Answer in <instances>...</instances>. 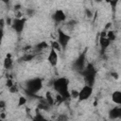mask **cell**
I'll list each match as a JSON object with an SVG mask.
<instances>
[{
  "label": "cell",
  "mask_w": 121,
  "mask_h": 121,
  "mask_svg": "<svg viewBox=\"0 0 121 121\" xmlns=\"http://www.w3.org/2000/svg\"><path fill=\"white\" fill-rule=\"evenodd\" d=\"M69 87V80L66 78H58L53 81V88L56 91L58 95L62 96L65 99L71 98L70 97V91L68 89Z\"/></svg>",
  "instance_id": "6da1fadb"
},
{
  "label": "cell",
  "mask_w": 121,
  "mask_h": 121,
  "mask_svg": "<svg viewBox=\"0 0 121 121\" xmlns=\"http://www.w3.org/2000/svg\"><path fill=\"white\" fill-rule=\"evenodd\" d=\"M84 78L86 84L90 86H94L95 81V77H96V69L93 63H88L84 66L82 70L78 72Z\"/></svg>",
  "instance_id": "7a4b0ae2"
},
{
  "label": "cell",
  "mask_w": 121,
  "mask_h": 121,
  "mask_svg": "<svg viewBox=\"0 0 121 121\" xmlns=\"http://www.w3.org/2000/svg\"><path fill=\"white\" fill-rule=\"evenodd\" d=\"M43 88V80L40 78H33L26 82V93L31 96H36V94Z\"/></svg>",
  "instance_id": "3957f363"
},
{
  "label": "cell",
  "mask_w": 121,
  "mask_h": 121,
  "mask_svg": "<svg viewBox=\"0 0 121 121\" xmlns=\"http://www.w3.org/2000/svg\"><path fill=\"white\" fill-rule=\"evenodd\" d=\"M70 40H71V36H70L69 34H67L64 30H62V29H60V28L58 29L57 41H58V43H60L61 49L64 50V49L66 48V46L68 45Z\"/></svg>",
  "instance_id": "277c9868"
},
{
  "label": "cell",
  "mask_w": 121,
  "mask_h": 121,
  "mask_svg": "<svg viewBox=\"0 0 121 121\" xmlns=\"http://www.w3.org/2000/svg\"><path fill=\"white\" fill-rule=\"evenodd\" d=\"M26 22V18H15L11 22V27H12V29L18 35H20L23 32L24 28H25Z\"/></svg>",
  "instance_id": "5b68a950"
},
{
  "label": "cell",
  "mask_w": 121,
  "mask_h": 121,
  "mask_svg": "<svg viewBox=\"0 0 121 121\" xmlns=\"http://www.w3.org/2000/svg\"><path fill=\"white\" fill-rule=\"evenodd\" d=\"M92 94H93V86L85 84L78 92V98L79 101H84V100H87L92 95Z\"/></svg>",
  "instance_id": "8992f818"
},
{
  "label": "cell",
  "mask_w": 121,
  "mask_h": 121,
  "mask_svg": "<svg viewBox=\"0 0 121 121\" xmlns=\"http://www.w3.org/2000/svg\"><path fill=\"white\" fill-rule=\"evenodd\" d=\"M85 60H86V52H82L80 55H78V57L74 60L73 62V68L79 72L80 70H82L84 68L85 64Z\"/></svg>",
  "instance_id": "52a82bcc"
},
{
  "label": "cell",
  "mask_w": 121,
  "mask_h": 121,
  "mask_svg": "<svg viewBox=\"0 0 121 121\" xmlns=\"http://www.w3.org/2000/svg\"><path fill=\"white\" fill-rule=\"evenodd\" d=\"M99 44H100V47H101V52L102 54L105 52V50L109 47V45L111 44V41L107 38L106 36V29L101 31L100 34H99Z\"/></svg>",
  "instance_id": "ba28073f"
},
{
  "label": "cell",
  "mask_w": 121,
  "mask_h": 121,
  "mask_svg": "<svg viewBox=\"0 0 121 121\" xmlns=\"http://www.w3.org/2000/svg\"><path fill=\"white\" fill-rule=\"evenodd\" d=\"M58 60H59V56H58V52L51 48L50 51H49V54L47 56V61L49 62V64L52 66V67H55L57 66L58 64Z\"/></svg>",
  "instance_id": "9c48e42d"
},
{
  "label": "cell",
  "mask_w": 121,
  "mask_h": 121,
  "mask_svg": "<svg viewBox=\"0 0 121 121\" xmlns=\"http://www.w3.org/2000/svg\"><path fill=\"white\" fill-rule=\"evenodd\" d=\"M52 19L54 20V22H56L57 24L62 23L66 20V14L64 13V11L62 9H57L53 15H52Z\"/></svg>",
  "instance_id": "30bf717a"
},
{
  "label": "cell",
  "mask_w": 121,
  "mask_h": 121,
  "mask_svg": "<svg viewBox=\"0 0 121 121\" xmlns=\"http://www.w3.org/2000/svg\"><path fill=\"white\" fill-rule=\"evenodd\" d=\"M109 117L111 119H118L121 117V107L116 106L110 110L109 112Z\"/></svg>",
  "instance_id": "8fae6325"
},
{
  "label": "cell",
  "mask_w": 121,
  "mask_h": 121,
  "mask_svg": "<svg viewBox=\"0 0 121 121\" xmlns=\"http://www.w3.org/2000/svg\"><path fill=\"white\" fill-rule=\"evenodd\" d=\"M3 65H4V68L5 69H10L13 65V60H12V57H11V54H7L5 59H4V61H3Z\"/></svg>",
  "instance_id": "7c38bea8"
},
{
  "label": "cell",
  "mask_w": 121,
  "mask_h": 121,
  "mask_svg": "<svg viewBox=\"0 0 121 121\" xmlns=\"http://www.w3.org/2000/svg\"><path fill=\"white\" fill-rule=\"evenodd\" d=\"M112 100L113 103L117 105H121V92L120 91H114L112 94Z\"/></svg>",
  "instance_id": "4fadbf2b"
},
{
  "label": "cell",
  "mask_w": 121,
  "mask_h": 121,
  "mask_svg": "<svg viewBox=\"0 0 121 121\" xmlns=\"http://www.w3.org/2000/svg\"><path fill=\"white\" fill-rule=\"evenodd\" d=\"M50 105L47 103V101L45 100V99H43V100H41V102L39 103V105H38V109H40V110H43V111H48L49 109H50Z\"/></svg>",
  "instance_id": "5bb4252c"
},
{
  "label": "cell",
  "mask_w": 121,
  "mask_h": 121,
  "mask_svg": "<svg viewBox=\"0 0 121 121\" xmlns=\"http://www.w3.org/2000/svg\"><path fill=\"white\" fill-rule=\"evenodd\" d=\"M47 46H48V44H47L46 42H41V43H39L38 44H36L35 50H36V51H43V49L47 48Z\"/></svg>",
  "instance_id": "9a60e30c"
},
{
  "label": "cell",
  "mask_w": 121,
  "mask_h": 121,
  "mask_svg": "<svg viewBox=\"0 0 121 121\" xmlns=\"http://www.w3.org/2000/svg\"><path fill=\"white\" fill-rule=\"evenodd\" d=\"M34 57H35L34 54H32V53H26V54H25L21 58V60L22 61H30V60H32L34 59Z\"/></svg>",
  "instance_id": "2e32d148"
},
{
  "label": "cell",
  "mask_w": 121,
  "mask_h": 121,
  "mask_svg": "<svg viewBox=\"0 0 121 121\" xmlns=\"http://www.w3.org/2000/svg\"><path fill=\"white\" fill-rule=\"evenodd\" d=\"M46 101H47V103L50 105V106H52L53 104H54V98H53V95H52V94L50 93V92H46L45 93V98H44Z\"/></svg>",
  "instance_id": "e0dca14e"
},
{
  "label": "cell",
  "mask_w": 121,
  "mask_h": 121,
  "mask_svg": "<svg viewBox=\"0 0 121 121\" xmlns=\"http://www.w3.org/2000/svg\"><path fill=\"white\" fill-rule=\"evenodd\" d=\"M106 36H107V38H108L111 42H112V41L115 40V33H114L112 30H108V31H106Z\"/></svg>",
  "instance_id": "ac0fdd59"
},
{
  "label": "cell",
  "mask_w": 121,
  "mask_h": 121,
  "mask_svg": "<svg viewBox=\"0 0 121 121\" xmlns=\"http://www.w3.org/2000/svg\"><path fill=\"white\" fill-rule=\"evenodd\" d=\"M50 44H51V48L55 49L56 51H60V50L61 49V47H60V43H58V41H52Z\"/></svg>",
  "instance_id": "d6986e66"
},
{
  "label": "cell",
  "mask_w": 121,
  "mask_h": 121,
  "mask_svg": "<svg viewBox=\"0 0 121 121\" xmlns=\"http://www.w3.org/2000/svg\"><path fill=\"white\" fill-rule=\"evenodd\" d=\"M26 103V96H23V95H21V96L19 97L18 106H19V107H20V106H24Z\"/></svg>",
  "instance_id": "ffe728a7"
},
{
  "label": "cell",
  "mask_w": 121,
  "mask_h": 121,
  "mask_svg": "<svg viewBox=\"0 0 121 121\" xmlns=\"http://www.w3.org/2000/svg\"><path fill=\"white\" fill-rule=\"evenodd\" d=\"M105 1L107 3H109L112 9H114L116 7V5L118 4V2H119V0H105Z\"/></svg>",
  "instance_id": "44dd1931"
},
{
  "label": "cell",
  "mask_w": 121,
  "mask_h": 121,
  "mask_svg": "<svg viewBox=\"0 0 121 121\" xmlns=\"http://www.w3.org/2000/svg\"><path fill=\"white\" fill-rule=\"evenodd\" d=\"M78 91L73 90V91L70 92V97L71 98H78Z\"/></svg>",
  "instance_id": "7402d4cb"
},
{
  "label": "cell",
  "mask_w": 121,
  "mask_h": 121,
  "mask_svg": "<svg viewBox=\"0 0 121 121\" xmlns=\"http://www.w3.org/2000/svg\"><path fill=\"white\" fill-rule=\"evenodd\" d=\"M34 120H44L45 118L41 114V113H38V112H37V113H36V115H35V117L33 118Z\"/></svg>",
  "instance_id": "603a6c76"
},
{
  "label": "cell",
  "mask_w": 121,
  "mask_h": 121,
  "mask_svg": "<svg viewBox=\"0 0 121 121\" xmlns=\"http://www.w3.org/2000/svg\"><path fill=\"white\" fill-rule=\"evenodd\" d=\"M9 90L10 93H17L18 92V88H17V86L15 84H13L10 88H9Z\"/></svg>",
  "instance_id": "cb8c5ba5"
},
{
  "label": "cell",
  "mask_w": 121,
  "mask_h": 121,
  "mask_svg": "<svg viewBox=\"0 0 121 121\" xmlns=\"http://www.w3.org/2000/svg\"><path fill=\"white\" fill-rule=\"evenodd\" d=\"M14 83L12 82V80L10 79V78H9V79H7V81H6V85L8 86V88H10L12 85H13Z\"/></svg>",
  "instance_id": "d4e9b609"
},
{
  "label": "cell",
  "mask_w": 121,
  "mask_h": 121,
  "mask_svg": "<svg viewBox=\"0 0 121 121\" xmlns=\"http://www.w3.org/2000/svg\"><path fill=\"white\" fill-rule=\"evenodd\" d=\"M7 104H6V101L5 100H0V109H4L6 108Z\"/></svg>",
  "instance_id": "484cf974"
},
{
  "label": "cell",
  "mask_w": 121,
  "mask_h": 121,
  "mask_svg": "<svg viewBox=\"0 0 121 121\" xmlns=\"http://www.w3.org/2000/svg\"><path fill=\"white\" fill-rule=\"evenodd\" d=\"M4 25H5V22L3 19H0V29H3L4 28Z\"/></svg>",
  "instance_id": "4316f807"
},
{
  "label": "cell",
  "mask_w": 121,
  "mask_h": 121,
  "mask_svg": "<svg viewBox=\"0 0 121 121\" xmlns=\"http://www.w3.org/2000/svg\"><path fill=\"white\" fill-rule=\"evenodd\" d=\"M85 11H86V14H87V17H91L92 16V11L91 10H89V9H85Z\"/></svg>",
  "instance_id": "83f0119b"
},
{
  "label": "cell",
  "mask_w": 121,
  "mask_h": 121,
  "mask_svg": "<svg viewBox=\"0 0 121 121\" xmlns=\"http://www.w3.org/2000/svg\"><path fill=\"white\" fill-rule=\"evenodd\" d=\"M3 35H4V32H3V29H0V42L3 38Z\"/></svg>",
  "instance_id": "f1b7e54d"
},
{
  "label": "cell",
  "mask_w": 121,
  "mask_h": 121,
  "mask_svg": "<svg viewBox=\"0 0 121 121\" xmlns=\"http://www.w3.org/2000/svg\"><path fill=\"white\" fill-rule=\"evenodd\" d=\"M112 77H114V78H118V74L117 73H112Z\"/></svg>",
  "instance_id": "f546056e"
},
{
  "label": "cell",
  "mask_w": 121,
  "mask_h": 121,
  "mask_svg": "<svg viewBox=\"0 0 121 121\" xmlns=\"http://www.w3.org/2000/svg\"><path fill=\"white\" fill-rule=\"evenodd\" d=\"M0 1H1V2H3L4 4H9L10 0H0Z\"/></svg>",
  "instance_id": "4dcf8cb0"
},
{
  "label": "cell",
  "mask_w": 121,
  "mask_h": 121,
  "mask_svg": "<svg viewBox=\"0 0 121 121\" xmlns=\"http://www.w3.org/2000/svg\"><path fill=\"white\" fill-rule=\"evenodd\" d=\"M59 119H60V120H61V119H67V117H66V116H60Z\"/></svg>",
  "instance_id": "1f68e13d"
},
{
  "label": "cell",
  "mask_w": 121,
  "mask_h": 121,
  "mask_svg": "<svg viewBox=\"0 0 121 121\" xmlns=\"http://www.w3.org/2000/svg\"><path fill=\"white\" fill-rule=\"evenodd\" d=\"M95 2H97V3H100V2H102L103 0H95Z\"/></svg>",
  "instance_id": "d6a6232c"
}]
</instances>
